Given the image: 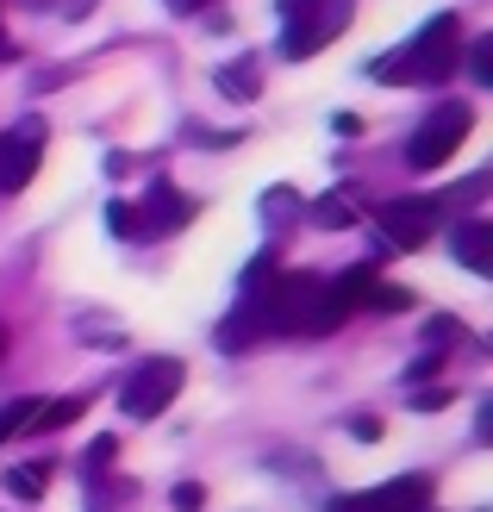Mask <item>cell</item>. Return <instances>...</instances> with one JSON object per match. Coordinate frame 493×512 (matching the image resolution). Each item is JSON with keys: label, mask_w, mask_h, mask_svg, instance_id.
Here are the masks:
<instances>
[{"label": "cell", "mask_w": 493, "mask_h": 512, "mask_svg": "<svg viewBox=\"0 0 493 512\" xmlns=\"http://www.w3.org/2000/svg\"><path fill=\"white\" fill-rule=\"evenodd\" d=\"M456 63H462V19L456 13H437L412 44L375 57L369 75L387 82V88H437V82H450V75H456Z\"/></svg>", "instance_id": "cell-1"}, {"label": "cell", "mask_w": 493, "mask_h": 512, "mask_svg": "<svg viewBox=\"0 0 493 512\" xmlns=\"http://www.w3.org/2000/svg\"><path fill=\"white\" fill-rule=\"evenodd\" d=\"M356 0H281V19H288V32H281V57H319V50L350 25Z\"/></svg>", "instance_id": "cell-2"}, {"label": "cell", "mask_w": 493, "mask_h": 512, "mask_svg": "<svg viewBox=\"0 0 493 512\" xmlns=\"http://www.w3.org/2000/svg\"><path fill=\"white\" fill-rule=\"evenodd\" d=\"M469 125H475L469 100H444V107H431L419 119V132H412V144H406V163L412 169H444L462 150V138H469Z\"/></svg>", "instance_id": "cell-3"}, {"label": "cell", "mask_w": 493, "mask_h": 512, "mask_svg": "<svg viewBox=\"0 0 493 512\" xmlns=\"http://www.w3.org/2000/svg\"><path fill=\"white\" fill-rule=\"evenodd\" d=\"M181 381H188V369H181L175 356H144V363L125 375V388H119L125 419H157V413H169V400L181 394Z\"/></svg>", "instance_id": "cell-4"}, {"label": "cell", "mask_w": 493, "mask_h": 512, "mask_svg": "<svg viewBox=\"0 0 493 512\" xmlns=\"http://www.w3.org/2000/svg\"><path fill=\"white\" fill-rule=\"evenodd\" d=\"M437 225H444V200H431V194H406V200L381 207V232L400 250H425L437 238Z\"/></svg>", "instance_id": "cell-5"}, {"label": "cell", "mask_w": 493, "mask_h": 512, "mask_svg": "<svg viewBox=\"0 0 493 512\" xmlns=\"http://www.w3.org/2000/svg\"><path fill=\"white\" fill-rule=\"evenodd\" d=\"M44 163V119H25L13 132H0V194H19Z\"/></svg>", "instance_id": "cell-6"}, {"label": "cell", "mask_w": 493, "mask_h": 512, "mask_svg": "<svg viewBox=\"0 0 493 512\" xmlns=\"http://www.w3.org/2000/svg\"><path fill=\"white\" fill-rule=\"evenodd\" d=\"M331 512H431V475H394L369 494L337 500Z\"/></svg>", "instance_id": "cell-7"}, {"label": "cell", "mask_w": 493, "mask_h": 512, "mask_svg": "<svg viewBox=\"0 0 493 512\" xmlns=\"http://www.w3.org/2000/svg\"><path fill=\"white\" fill-rule=\"evenodd\" d=\"M188 219H194V200L181 194V188H169V182H157V188H150V200H144V213H138V232L144 238H169Z\"/></svg>", "instance_id": "cell-8"}, {"label": "cell", "mask_w": 493, "mask_h": 512, "mask_svg": "<svg viewBox=\"0 0 493 512\" xmlns=\"http://www.w3.org/2000/svg\"><path fill=\"white\" fill-rule=\"evenodd\" d=\"M450 244H456V256H462V269L493 275V225H487V219H462Z\"/></svg>", "instance_id": "cell-9"}, {"label": "cell", "mask_w": 493, "mask_h": 512, "mask_svg": "<svg viewBox=\"0 0 493 512\" xmlns=\"http://www.w3.org/2000/svg\"><path fill=\"white\" fill-rule=\"evenodd\" d=\"M256 88H263V75H256V63H250V57L219 69V94H225V100H256Z\"/></svg>", "instance_id": "cell-10"}, {"label": "cell", "mask_w": 493, "mask_h": 512, "mask_svg": "<svg viewBox=\"0 0 493 512\" xmlns=\"http://www.w3.org/2000/svg\"><path fill=\"white\" fill-rule=\"evenodd\" d=\"M44 488H50V463H19V469H7V494L44 500Z\"/></svg>", "instance_id": "cell-11"}, {"label": "cell", "mask_w": 493, "mask_h": 512, "mask_svg": "<svg viewBox=\"0 0 493 512\" xmlns=\"http://www.w3.org/2000/svg\"><path fill=\"white\" fill-rule=\"evenodd\" d=\"M75 419H82V400H38V413H32V425H25V431H63V425H75Z\"/></svg>", "instance_id": "cell-12"}, {"label": "cell", "mask_w": 493, "mask_h": 512, "mask_svg": "<svg viewBox=\"0 0 493 512\" xmlns=\"http://www.w3.org/2000/svg\"><path fill=\"white\" fill-rule=\"evenodd\" d=\"M32 413H38V400H7V406H0V444L19 438V431L32 425Z\"/></svg>", "instance_id": "cell-13"}, {"label": "cell", "mask_w": 493, "mask_h": 512, "mask_svg": "<svg viewBox=\"0 0 493 512\" xmlns=\"http://www.w3.org/2000/svg\"><path fill=\"white\" fill-rule=\"evenodd\" d=\"M313 219H319V225H331V232H344V225H356V207H350L344 194H325L319 207H313Z\"/></svg>", "instance_id": "cell-14"}, {"label": "cell", "mask_w": 493, "mask_h": 512, "mask_svg": "<svg viewBox=\"0 0 493 512\" xmlns=\"http://www.w3.org/2000/svg\"><path fill=\"white\" fill-rule=\"evenodd\" d=\"M469 75H475V82H493V38H475V50H469Z\"/></svg>", "instance_id": "cell-15"}, {"label": "cell", "mask_w": 493, "mask_h": 512, "mask_svg": "<svg viewBox=\"0 0 493 512\" xmlns=\"http://www.w3.org/2000/svg\"><path fill=\"white\" fill-rule=\"evenodd\" d=\"M107 225H113L119 238H138V213L125 207V200H113V207H107Z\"/></svg>", "instance_id": "cell-16"}, {"label": "cell", "mask_w": 493, "mask_h": 512, "mask_svg": "<svg viewBox=\"0 0 493 512\" xmlns=\"http://www.w3.org/2000/svg\"><path fill=\"white\" fill-rule=\"evenodd\" d=\"M169 500H175V512H200V506H206V488H200V481H181Z\"/></svg>", "instance_id": "cell-17"}, {"label": "cell", "mask_w": 493, "mask_h": 512, "mask_svg": "<svg viewBox=\"0 0 493 512\" xmlns=\"http://www.w3.org/2000/svg\"><path fill=\"white\" fill-rule=\"evenodd\" d=\"M263 213H269V219H281V213H300V200H294L288 188H275V194L263 200Z\"/></svg>", "instance_id": "cell-18"}, {"label": "cell", "mask_w": 493, "mask_h": 512, "mask_svg": "<svg viewBox=\"0 0 493 512\" xmlns=\"http://www.w3.org/2000/svg\"><path fill=\"white\" fill-rule=\"evenodd\" d=\"M425 338H431V344H456V338H462V325H456V319H431V325H425Z\"/></svg>", "instance_id": "cell-19"}, {"label": "cell", "mask_w": 493, "mask_h": 512, "mask_svg": "<svg viewBox=\"0 0 493 512\" xmlns=\"http://www.w3.org/2000/svg\"><path fill=\"white\" fill-rule=\"evenodd\" d=\"M412 406H419V413H437V406H450V388H419Z\"/></svg>", "instance_id": "cell-20"}, {"label": "cell", "mask_w": 493, "mask_h": 512, "mask_svg": "<svg viewBox=\"0 0 493 512\" xmlns=\"http://www.w3.org/2000/svg\"><path fill=\"white\" fill-rule=\"evenodd\" d=\"M113 450H119L113 438H100V444L88 450V475H100V469H107V463H113Z\"/></svg>", "instance_id": "cell-21"}, {"label": "cell", "mask_w": 493, "mask_h": 512, "mask_svg": "<svg viewBox=\"0 0 493 512\" xmlns=\"http://www.w3.org/2000/svg\"><path fill=\"white\" fill-rule=\"evenodd\" d=\"M350 431H356V438H362V444H375V438H381V419H369V413H362V419H356Z\"/></svg>", "instance_id": "cell-22"}, {"label": "cell", "mask_w": 493, "mask_h": 512, "mask_svg": "<svg viewBox=\"0 0 493 512\" xmlns=\"http://www.w3.org/2000/svg\"><path fill=\"white\" fill-rule=\"evenodd\" d=\"M169 7H175V13H194V7H206V0H169Z\"/></svg>", "instance_id": "cell-23"}, {"label": "cell", "mask_w": 493, "mask_h": 512, "mask_svg": "<svg viewBox=\"0 0 493 512\" xmlns=\"http://www.w3.org/2000/svg\"><path fill=\"white\" fill-rule=\"evenodd\" d=\"M0 356H7V331H0Z\"/></svg>", "instance_id": "cell-24"}, {"label": "cell", "mask_w": 493, "mask_h": 512, "mask_svg": "<svg viewBox=\"0 0 493 512\" xmlns=\"http://www.w3.org/2000/svg\"><path fill=\"white\" fill-rule=\"evenodd\" d=\"M25 7H38V0H25Z\"/></svg>", "instance_id": "cell-25"}, {"label": "cell", "mask_w": 493, "mask_h": 512, "mask_svg": "<svg viewBox=\"0 0 493 512\" xmlns=\"http://www.w3.org/2000/svg\"><path fill=\"white\" fill-rule=\"evenodd\" d=\"M0 50H7V44H0Z\"/></svg>", "instance_id": "cell-26"}]
</instances>
